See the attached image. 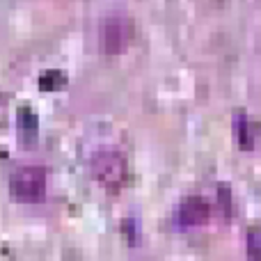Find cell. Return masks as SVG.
I'll list each match as a JSON object with an SVG mask.
<instances>
[{
    "instance_id": "obj_3",
    "label": "cell",
    "mask_w": 261,
    "mask_h": 261,
    "mask_svg": "<svg viewBox=\"0 0 261 261\" xmlns=\"http://www.w3.org/2000/svg\"><path fill=\"white\" fill-rule=\"evenodd\" d=\"M135 37V23L130 21L124 14H115L108 16L101 23V32H99V41L103 53L108 55H119L130 46Z\"/></svg>"
},
{
    "instance_id": "obj_7",
    "label": "cell",
    "mask_w": 261,
    "mask_h": 261,
    "mask_svg": "<svg viewBox=\"0 0 261 261\" xmlns=\"http://www.w3.org/2000/svg\"><path fill=\"white\" fill-rule=\"evenodd\" d=\"M39 83L44 90H60V87L67 83V76H64L62 71H46V73H41Z\"/></svg>"
},
{
    "instance_id": "obj_1",
    "label": "cell",
    "mask_w": 261,
    "mask_h": 261,
    "mask_svg": "<svg viewBox=\"0 0 261 261\" xmlns=\"http://www.w3.org/2000/svg\"><path fill=\"white\" fill-rule=\"evenodd\" d=\"M90 172L103 188L119 190L126 184L128 176L126 156L119 149H110V147L99 149V151H94V156L90 161Z\"/></svg>"
},
{
    "instance_id": "obj_8",
    "label": "cell",
    "mask_w": 261,
    "mask_h": 261,
    "mask_svg": "<svg viewBox=\"0 0 261 261\" xmlns=\"http://www.w3.org/2000/svg\"><path fill=\"white\" fill-rule=\"evenodd\" d=\"M220 204L225 213H229V190H227V186H220Z\"/></svg>"
},
{
    "instance_id": "obj_6",
    "label": "cell",
    "mask_w": 261,
    "mask_h": 261,
    "mask_svg": "<svg viewBox=\"0 0 261 261\" xmlns=\"http://www.w3.org/2000/svg\"><path fill=\"white\" fill-rule=\"evenodd\" d=\"M245 252H248L250 261H261V234L257 227L248 229V236H245Z\"/></svg>"
},
{
    "instance_id": "obj_5",
    "label": "cell",
    "mask_w": 261,
    "mask_h": 261,
    "mask_svg": "<svg viewBox=\"0 0 261 261\" xmlns=\"http://www.w3.org/2000/svg\"><path fill=\"white\" fill-rule=\"evenodd\" d=\"M236 128V138H239V147L250 151L259 144V135H261V126L254 117H248V115H239L234 122Z\"/></svg>"
},
{
    "instance_id": "obj_2",
    "label": "cell",
    "mask_w": 261,
    "mask_h": 261,
    "mask_svg": "<svg viewBox=\"0 0 261 261\" xmlns=\"http://www.w3.org/2000/svg\"><path fill=\"white\" fill-rule=\"evenodd\" d=\"M46 184H48V176H46L44 167L23 165L14 170L12 179H9V190L16 202L35 204L46 197Z\"/></svg>"
},
{
    "instance_id": "obj_4",
    "label": "cell",
    "mask_w": 261,
    "mask_h": 261,
    "mask_svg": "<svg viewBox=\"0 0 261 261\" xmlns=\"http://www.w3.org/2000/svg\"><path fill=\"white\" fill-rule=\"evenodd\" d=\"M208 216H211V208L204 202L202 197L193 195V197H186L181 202L179 211H176V218L184 227H202L208 222Z\"/></svg>"
}]
</instances>
